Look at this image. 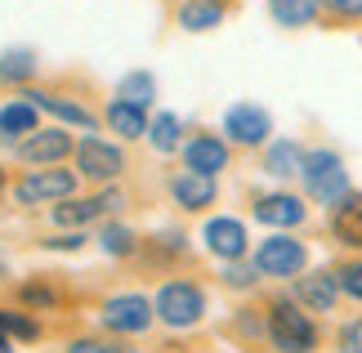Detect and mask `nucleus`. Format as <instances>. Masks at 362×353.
Wrapping results in <instances>:
<instances>
[{"instance_id": "13", "label": "nucleus", "mask_w": 362, "mask_h": 353, "mask_svg": "<svg viewBox=\"0 0 362 353\" xmlns=\"http://www.w3.org/2000/svg\"><path fill=\"white\" fill-rule=\"evenodd\" d=\"M184 170H192V175H206V179H215L219 170H228V144L219 134H192V139H184Z\"/></svg>"}, {"instance_id": "32", "label": "nucleus", "mask_w": 362, "mask_h": 353, "mask_svg": "<svg viewBox=\"0 0 362 353\" xmlns=\"http://www.w3.org/2000/svg\"><path fill=\"white\" fill-rule=\"evenodd\" d=\"M336 353H362V318H354V322H344V327H340Z\"/></svg>"}, {"instance_id": "16", "label": "nucleus", "mask_w": 362, "mask_h": 353, "mask_svg": "<svg viewBox=\"0 0 362 353\" xmlns=\"http://www.w3.org/2000/svg\"><path fill=\"white\" fill-rule=\"evenodd\" d=\"M36 130H40V112L27 103L23 94L0 103V144H13V148H18L23 139H27V134H36Z\"/></svg>"}, {"instance_id": "37", "label": "nucleus", "mask_w": 362, "mask_h": 353, "mask_svg": "<svg viewBox=\"0 0 362 353\" xmlns=\"http://www.w3.org/2000/svg\"><path fill=\"white\" fill-rule=\"evenodd\" d=\"M0 282H9V264H5V255H0Z\"/></svg>"}, {"instance_id": "20", "label": "nucleus", "mask_w": 362, "mask_h": 353, "mask_svg": "<svg viewBox=\"0 0 362 353\" xmlns=\"http://www.w3.org/2000/svg\"><path fill=\"white\" fill-rule=\"evenodd\" d=\"M304 166V148L296 139H269V148H264V175L269 179H296Z\"/></svg>"}, {"instance_id": "8", "label": "nucleus", "mask_w": 362, "mask_h": 353, "mask_svg": "<svg viewBox=\"0 0 362 353\" xmlns=\"http://www.w3.org/2000/svg\"><path fill=\"white\" fill-rule=\"evenodd\" d=\"M72 157H76V175L90 179V183H112L125 170V152L117 144H107V139H99V134L81 139Z\"/></svg>"}, {"instance_id": "38", "label": "nucleus", "mask_w": 362, "mask_h": 353, "mask_svg": "<svg viewBox=\"0 0 362 353\" xmlns=\"http://www.w3.org/2000/svg\"><path fill=\"white\" fill-rule=\"evenodd\" d=\"M0 192H5V170H0Z\"/></svg>"}, {"instance_id": "30", "label": "nucleus", "mask_w": 362, "mask_h": 353, "mask_svg": "<svg viewBox=\"0 0 362 353\" xmlns=\"http://www.w3.org/2000/svg\"><path fill=\"white\" fill-rule=\"evenodd\" d=\"M18 300L27 308H36V313H45V308L59 304V295H54V287H45V282H27V287H18Z\"/></svg>"}, {"instance_id": "31", "label": "nucleus", "mask_w": 362, "mask_h": 353, "mask_svg": "<svg viewBox=\"0 0 362 353\" xmlns=\"http://www.w3.org/2000/svg\"><path fill=\"white\" fill-rule=\"evenodd\" d=\"M63 353H130V349L117 345V340H94V335H81V340H72Z\"/></svg>"}, {"instance_id": "28", "label": "nucleus", "mask_w": 362, "mask_h": 353, "mask_svg": "<svg viewBox=\"0 0 362 353\" xmlns=\"http://www.w3.org/2000/svg\"><path fill=\"white\" fill-rule=\"evenodd\" d=\"M336 287H340V295H349V300H358L362 304V260H340L336 268Z\"/></svg>"}, {"instance_id": "29", "label": "nucleus", "mask_w": 362, "mask_h": 353, "mask_svg": "<svg viewBox=\"0 0 362 353\" xmlns=\"http://www.w3.org/2000/svg\"><path fill=\"white\" fill-rule=\"evenodd\" d=\"M219 277H224V287H233V291H250V287L259 282L255 264H246V260H233V264H224V268H219Z\"/></svg>"}, {"instance_id": "24", "label": "nucleus", "mask_w": 362, "mask_h": 353, "mask_svg": "<svg viewBox=\"0 0 362 353\" xmlns=\"http://www.w3.org/2000/svg\"><path fill=\"white\" fill-rule=\"evenodd\" d=\"M36 50H5L0 54V81H9V86H27V81L36 76Z\"/></svg>"}, {"instance_id": "26", "label": "nucleus", "mask_w": 362, "mask_h": 353, "mask_svg": "<svg viewBox=\"0 0 362 353\" xmlns=\"http://www.w3.org/2000/svg\"><path fill=\"white\" fill-rule=\"evenodd\" d=\"M117 98H125V103H134V108L148 112L152 98H157V76H152V72H130V76H121Z\"/></svg>"}, {"instance_id": "23", "label": "nucleus", "mask_w": 362, "mask_h": 353, "mask_svg": "<svg viewBox=\"0 0 362 353\" xmlns=\"http://www.w3.org/2000/svg\"><path fill=\"white\" fill-rule=\"evenodd\" d=\"M148 144H152V152H161V157H170V152H179L184 148V121L175 117V112H157V117L148 121Z\"/></svg>"}, {"instance_id": "19", "label": "nucleus", "mask_w": 362, "mask_h": 353, "mask_svg": "<svg viewBox=\"0 0 362 353\" xmlns=\"http://www.w3.org/2000/svg\"><path fill=\"white\" fill-rule=\"evenodd\" d=\"M224 18H228L224 0H179V9H175V23L184 32H215Z\"/></svg>"}, {"instance_id": "7", "label": "nucleus", "mask_w": 362, "mask_h": 353, "mask_svg": "<svg viewBox=\"0 0 362 353\" xmlns=\"http://www.w3.org/2000/svg\"><path fill=\"white\" fill-rule=\"evenodd\" d=\"M121 206H125V192L121 188H103L94 197H67V202H59L49 215H54L59 228H86V224L103 219V215H117Z\"/></svg>"}, {"instance_id": "15", "label": "nucleus", "mask_w": 362, "mask_h": 353, "mask_svg": "<svg viewBox=\"0 0 362 353\" xmlns=\"http://www.w3.org/2000/svg\"><path fill=\"white\" fill-rule=\"evenodd\" d=\"M170 197L179 210H211L219 202V183L206 179V175H192V170H175L170 175Z\"/></svg>"}, {"instance_id": "34", "label": "nucleus", "mask_w": 362, "mask_h": 353, "mask_svg": "<svg viewBox=\"0 0 362 353\" xmlns=\"http://www.w3.org/2000/svg\"><path fill=\"white\" fill-rule=\"evenodd\" d=\"M40 246L45 250H81L86 246V233H59V237H45Z\"/></svg>"}, {"instance_id": "3", "label": "nucleus", "mask_w": 362, "mask_h": 353, "mask_svg": "<svg viewBox=\"0 0 362 353\" xmlns=\"http://www.w3.org/2000/svg\"><path fill=\"white\" fill-rule=\"evenodd\" d=\"M152 313H157V322H165L170 331H188V327H197L206 318V291L197 282H188V277H170V282L157 287V295H152Z\"/></svg>"}, {"instance_id": "14", "label": "nucleus", "mask_w": 362, "mask_h": 353, "mask_svg": "<svg viewBox=\"0 0 362 353\" xmlns=\"http://www.w3.org/2000/svg\"><path fill=\"white\" fill-rule=\"evenodd\" d=\"M336 300H340V287H336V273H331V268H313V273L296 277V304L304 313H331Z\"/></svg>"}, {"instance_id": "2", "label": "nucleus", "mask_w": 362, "mask_h": 353, "mask_svg": "<svg viewBox=\"0 0 362 353\" xmlns=\"http://www.w3.org/2000/svg\"><path fill=\"white\" fill-rule=\"evenodd\" d=\"M264 335L277 353H313L317 349V322L296 300H273L264 308Z\"/></svg>"}, {"instance_id": "5", "label": "nucleus", "mask_w": 362, "mask_h": 353, "mask_svg": "<svg viewBox=\"0 0 362 353\" xmlns=\"http://www.w3.org/2000/svg\"><path fill=\"white\" fill-rule=\"evenodd\" d=\"M76 192V170H63V166H40V170H27L13 183V202L18 206H49V202H67Z\"/></svg>"}, {"instance_id": "4", "label": "nucleus", "mask_w": 362, "mask_h": 353, "mask_svg": "<svg viewBox=\"0 0 362 353\" xmlns=\"http://www.w3.org/2000/svg\"><path fill=\"white\" fill-rule=\"evenodd\" d=\"M259 277H273V282H286V277H300L309 273V246L300 242V237L291 233H269L264 242L255 246V255H250Z\"/></svg>"}, {"instance_id": "25", "label": "nucleus", "mask_w": 362, "mask_h": 353, "mask_svg": "<svg viewBox=\"0 0 362 353\" xmlns=\"http://www.w3.org/2000/svg\"><path fill=\"white\" fill-rule=\"evenodd\" d=\"M99 246H103V255L125 260V255H134V250H139V237H134V228H125V224L107 219L103 228H99Z\"/></svg>"}, {"instance_id": "17", "label": "nucleus", "mask_w": 362, "mask_h": 353, "mask_svg": "<svg viewBox=\"0 0 362 353\" xmlns=\"http://www.w3.org/2000/svg\"><path fill=\"white\" fill-rule=\"evenodd\" d=\"M331 237L344 250H362V192H349L331 206Z\"/></svg>"}, {"instance_id": "36", "label": "nucleus", "mask_w": 362, "mask_h": 353, "mask_svg": "<svg viewBox=\"0 0 362 353\" xmlns=\"http://www.w3.org/2000/svg\"><path fill=\"white\" fill-rule=\"evenodd\" d=\"M0 353H13V340L5 335V327H0Z\"/></svg>"}, {"instance_id": "22", "label": "nucleus", "mask_w": 362, "mask_h": 353, "mask_svg": "<svg viewBox=\"0 0 362 353\" xmlns=\"http://www.w3.org/2000/svg\"><path fill=\"white\" fill-rule=\"evenodd\" d=\"M103 121H107V130H112L117 139H130V144L148 134V112L125 103V98H112V103L103 108Z\"/></svg>"}, {"instance_id": "1", "label": "nucleus", "mask_w": 362, "mask_h": 353, "mask_svg": "<svg viewBox=\"0 0 362 353\" xmlns=\"http://www.w3.org/2000/svg\"><path fill=\"white\" fill-rule=\"evenodd\" d=\"M300 183H304V202L313 206H336L340 197L354 192L349 183V166L336 148H309L304 152V166H300Z\"/></svg>"}, {"instance_id": "27", "label": "nucleus", "mask_w": 362, "mask_h": 353, "mask_svg": "<svg viewBox=\"0 0 362 353\" xmlns=\"http://www.w3.org/2000/svg\"><path fill=\"white\" fill-rule=\"evenodd\" d=\"M0 327L9 340H40V322L32 313H18V308H0Z\"/></svg>"}, {"instance_id": "18", "label": "nucleus", "mask_w": 362, "mask_h": 353, "mask_svg": "<svg viewBox=\"0 0 362 353\" xmlns=\"http://www.w3.org/2000/svg\"><path fill=\"white\" fill-rule=\"evenodd\" d=\"M23 98L32 103L36 112H54L63 125H81V130H94L99 125V117H94L90 108H81L72 103V98H63V94H49V90H23Z\"/></svg>"}, {"instance_id": "33", "label": "nucleus", "mask_w": 362, "mask_h": 353, "mask_svg": "<svg viewBox=\"0 0 362 353\" xmlns=\"http://www.w3.org/2000/svg\"><path fill=\"white\" fill-rule=\"evenodd\" d=\"M322 13L344 18V23H358L362 18V0H322Z\"/></svg>"}, {"instance_id": "6", "label": "nucleus", "mask_w": 362, "mask_h": 353, "mask_svg": "<svg viewBox=\"0 0 362 353\" xmlns=\"http://www.w3.org/2000/svg\"><path fill=\"white\" fill-rule=\"evenodd\" d=\"M99 322H103V331H112V335H144L152 322H157V313H152L148 295L121 291V295H107V300H103Z\"/></svg>"}, {"instance_id": "12", "label": "nucleus", "mask_w": 362, "mask_h": 353, "mask_svg": "<svg viewBox=\"0 0 362 353\" xmlns=\"http://www.w3.org/2000/svg\"><path fill=\"white\" fill-rule=\"evenodd\" d=\"M72 152H76L72 134H67L63 125H49V130H36V134L23 139L18 161H27V166H59L63 157H72Z\"/></svg>"}, {"instance_id": "9", "label": "nucleus", "mask_w": 362, "mask_h": 353, "mask_svg": "<svg viewBox=\"0 0 362 353\" xmlns=\"http://www.w3.org/2000/svg\"><path fill=\"white\" fill-rule=\"evenodd\" d=\"M224 134L238 148H264L273 139V117L259 103H233L224 112Z\"/></svg>"}, {"instance_id": "10", "label": "nucleus", "mask_w": 362, "mask_h": 353, "mask_svg": "<svg viewBox=\"0 0 362 353\" xmlns=\"http://www.w3.org/2000/svg\"><path fill=\"white\" fill-rule=\"evenodd\" d=\"M250 215L259 224H269L273 233H291V228H300V224L309 219V202L296 197V192H259L255 206H250Z\"/></svg>"}, {"instance_id": "21", "label": "nucleus", "mask_w": 362, "mask_h": 353, "mask_svg": "<svg viewBox=\"0 0 362 353\" xmlns=\"http://www.w3.org/2000/svg\"><path fill=\"white\" fill-rule=\"evenodd\" d=\"M269 18L286 32H300V27H313L322 18V0H269Z\"/></svg>"}, {"instance_id": "35", "label": "nucleus", "mask_w": 362, "mask_h": 353, "mask_svg": "<svg viewBox=\"0 0 362 353\" xmlns=\"http://www.w3.org/2000/svg\"><path fill=\"white\" fill-rule=\"evenodd\" d=\"M157 250H165V255H184V233H157Z\"/></svg>"}, {"instance_id": "11", "label": "nucleus", "mask_w": 362, "mask_h": 353, "mask_svg": "<svg viewBox=\"0 0 362 353\" xmlns=\"http://www.w3.org/2000/svg\"><path fill=\"white\" fill-rule=\"evenodd\" d=\"M202 246L211 250L219 264L246 260V224H242L238 215H215V219H206V228H202Z\"/></svg>"}]
</instances>
